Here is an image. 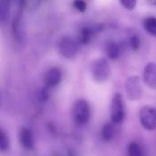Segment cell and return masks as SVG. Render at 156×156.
Here are the masks:
<instances>
[{
  "label": "cell",
  "mask_w": 156,
  "mask_h": 156,
  "mask_svg": "<svg viewBox=\"0 0 156 156\" xmlns=\"http://www.w3.org/2000/svg\"><path fill=\"white\" fill-rule=\"evenodd\" d=\"M72 116L74 122L79 125H85L90 118V110L89 103L85 100H79L75 102Z\"/></svg>",
  "instance_id": "1"
},
{
  "label": "cell",
  "mask_w": 156,
  "mask_h": 156,
  "mask_svg": "<svg viewBox=\"0 0 156 156\" xmlns=\"http://www.w3.org/2000/svg\"><path fill=\"white\" fill-rule=\"evenodd\" d=\"M125 117L124 103L122 96L120 93H115L111 102V120L114 124H120Z\"/></svg>",
  "instance_id": "2"
},
{
  "label": "cell",
  "mask_w": 156,
  "mask_h": 156,
  "mask_svg": "<svg viewBox=\"0 0 156 156\" xmlns=\"http://www.w3.org/2000/svg\"><path fill=\"white\" fill-rule=\"evenodd\" d=\"M92 77L97 82H104L108 80L111 74V68L106 58L96 59L91 67Z\"/></svg>",
  "instance_id": "3"
},
{
  "label": "cell",
  "mask_w": 156,
  "mask_h": 156,
  "mask_svg": "<svg viewBox=\"0 0 156 156\" xmlns=\"http://www.w3.org/2000/svg\"><path fill=\"white\" fill-rule=\"evenodd\" d=\"M79 42L69 37H63L58 43L59 54L65 58H73L78 53Z\"/></svg>",
  "instance_id": "4"
},
{
  "label": "cell",
  "mask_w": 156,
  "mask_h": 156,
  "mask_svg": "<svg viewBox=\"0 0 156 156\" xmlns=\"http://www.w3.org/2000/svg\"><path fill=\"white\" fill-rule=\"evenodd\" d=\"M139 118L142 126L147 131L156 129V109L152 106H144L141 109Z\"/></svg>",
  "instance_id": "5"
},
{
  "label": "cell",
  "mask_w": 156,
  "mask_h": 156,
  "mask_svg": "<svg viewBox=\"0 0 156 156\" xmlns=\"http://www.w3.org/2000/svg\"><path fill=\"white\" fill-rule=\"evenodd\" d=\"M125 91L127 97L132 101H137L141 99L143 95V88L140 78L137 76H132L128 78L125 82Z\"/></svg>",
  "instance_id": "6"
},
{
  "label": "cell",
  "mask_w": 156,
  "mask_h": 156,
  "mask_svg": "<svg viewBox=\"0 0 156 156\" xmlns=\"http://www.w3.org/2000/svg\"><path fill=\"white\" fill-rule=\"evenodd\" d=\"M62 79V74H61V70L58 68H51L49 69L44 78V83H45V87L48 88V89H52L57 87Z\"/></svg>",
  "instance_id": "7"
},
{
  "label": "cell",
  "mask_w": 156,
  "mask_h": 156,
  "mask_svg": "<svg viewBox=\"0 0 156 156\" xmlns=\"http://www.w3.org/2000/svg\"><path fill=\"white\" fill-rule=\"evenodd\" d=\"M144 83L151 89L156 90V63H148L143 73Z\"/></svg>",
  "instance_id": "8"
},
{
  "label": "cell",
  "mask_w": 156,
  "mask_h": 156,
  "mask_svg": "<svg viewBox=\"0 0 156 156\" xmlns=\"http://www.w3.org/2000/svg\"><path fill=\"white\" fill-rule=\"evenodd\" d=\"M19 143L24 149L31 150L34 147V136L32 131L28 128H21L19 131Z\"/></svg>",
  "instance_id": "9"
},
{
  "label": "cell",
  "mask_w": 156,
  "mask_h": 156,
  "mask_svg": "<svg viewBox=\"0 0 156 156\" xmlns=\"http://www.w3.org/2000/svg\"><path fill=\"white\" fill-rule=\"evenodd\" d=\"M121 47L118 43L116 42H109L107 45H106V48H105V52H106V55L107 57L110 58V59H117L119 57H120V54H121Z\"/></svg>",
  "instance_id": "10"
},
{
  "label": "cell",
  "mask_w": 156,
  "mask_h": 156,
  "mask_svg": "<svg viewBox=\"0 0 156 156\" xmlns=\"http://www.w3.org/2000/svg\"><path fill=\"white\" fill-rule=\"evenodd\" d=\"M93 36V29L90 27H84L80 30L78 36V42L79 44L87 45Z\"/></svg>",
  "instance_id": "11"
},
{
  "label": "cell",
  "mask_w": 156,
  "mask_h": 156,
  "mask_svg": "<svg viewBox=\"0 0 156 156\" xmlns=\"http://www.w3.org/2000/svg\"><path fill=\"white\" fill-rule=\"evenodd\" d=\"M144 28L146 32L150 35L156 37V17L155 16H149L144 19L143 21Z\"/></svg>",
  "instance_id": "12"
},
{
  "label": "cell",
  "mask_w": 156,
  "mask_h": 156,
  "mask_svg": "<svg viewBox=\"0 0 156 156\" xmlns=\"http://www.w3.org/2000/svg\"><path fill=\"white\" fill-rule=\"evenodd\" d=\"M115 130L112 123H106L101 130V138L104 142H110L114 137Z\"/></svg>",
  "instance_id": "13"
},
{
  "label": "cell",
  "mask_w": 156,
  "mask_h": 156,
  "mask_svg": "<svg viewBox=\"0 0 156 156\" xmlns=\"http://www.w3.org/2000/svg\"><path fill=\"white\" fill-rule=\"evenodd\" d=\"M128 155L144 156V151H143L141 145L136 142H133L128 146Z\"/></svg>",
  "instance_id": "14"
},
{
  "label": "cell",
  "mask_w": 156,
  "mask_h": 156,
  "mask_svg": "<svg viewBox=\"0 0 156 156\" xmlns=\"http://www.w3.org/2000/svg\"><path fill=\"white\" fill-rule=\"evenodd\" d=\"M9 138L7 136V134L1 130L0 132V150L1 152H5L9 149Z\"/></svg>",
  "instance_id": "15"
},
{
  "label": "cell",
  "mask_w": 156,
  "mask_h": 156,
  "mask_svg": "<svg viewBox=\"0 0 156 156\" xmlns=\"http://www.w3.org/2000/svg\"><path fill=\"white\" fill-rule=\"evenodd\" d=\"M42 0H25V7L27 11L33 12L39 6Z\"/></svg>",
  "instance_id": "16"
},
{
  "label": "cell",
  "mask_w": 156,
  "mask_h": 156,
  "mask_svg": "<svg viewBox=\"0 0 156 156\" xmlns=\"http://www.w3.org/2000/svg\"><path fill=\"white\" fill-rule=\"evenodd\" d=\"M140 44H141V41H140V38L138 37V36H132L129 39V46L131 48V49L136 51L138 50V48H140Z\"/></svg>",
  "instance_id": "17"
},
{
  "label": "cell",
  "mask_w": 156,
  "mask_h": 156,
  "mask_svg": "<svg viewBox=\"0 0 156 156\" xmlns=\"http://www.w3.org/2000/svg\"><path fill=\"white\" fill-rule=\"evenodd\" d=\"M72 5L79 12H84L87 9V4L84 0H73Z\"/></svg>",
  "instance_id": "18"
},
{
  "label": "cell",
  "mask_w": 156,
  "mask_h": 156,
  "mask_svg": "<svg viewBox=\"0 0 156 156\" xmlns=\"http://www.w3.org/2000/svg\"><path fill=\"white\" fill-rule=\"evenodd\" d=\"M121 5L128 10H133L137 5V0H120Z\"/></svg>",
  "instance_id": "19"
}]
</instances>
